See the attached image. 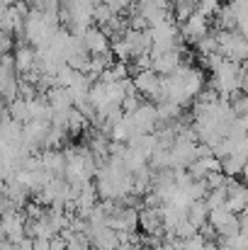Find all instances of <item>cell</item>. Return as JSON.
I'll return each mask as SVG.
<instances>
[{"mask_svg":"<svg viewBox=\"0 0 248 250\" xmlns=\"http://www.w3.org/2000/svg\"><path fill=\"white\" fill-rule=\"evenodd\" d=\"M217 39H219V54L226 61L241 63L248 56V42L239 32H222V34H217Z\"/></svg>","mask_w":248,"mask_h":250,"instance_id":"6da1fadb","label":"cell"},{"mask_svg":"<svg viewBox=\"0 0 248 250\" xmlns=\"http://www.w3.org/2000/svg\"><path fill=\"white\" fill-rule=\"evenodd\" d=\"M127 117H129V122H132L134 134H151V131L156 129V124H158V112H156V107H151V104H139V107H136L134 112H129Z\"/></svg>","mask_w":248,"mask_h":250,"instance_id":"7a4b0ae2","label":"cell"},{"mask_svg":"<svg viewBox=\"0 0 248 250\" xmlns=\"http://www.w3.org/2000/svg\"><path fill=\"white\" fill-rule=\"evenodd\" d=\"M226 209L234 214H244L248 209V185H241L236 180H231L229 192H226Z\"/></svg>","mask_w":248,"mask_h":250,"instance_id":"3957f363","label":"cell"},{"mask_svg":"<svg viewBox=\"0 0 248 250\" xmlns=\"http://www.w3.org/2000/svg\"><path fill=\"white\" fill-rule=\"evenodd\" d=\"M182 34H185L187 39H192V42H200L202 37H207V34H209V32H207V17L200 15V12L190 15V17L182 22Z\"/></svg>","mask_w":248,"mask_h":250,"instance_id":"277c9868","label":"cell"},{"mask_svg":"<svg viewBox=\"0 0 248 250\" xmlns=\"http://www.w3.org/2000/svg\"><path fill=\"white\" fill-rule=\"evenodd\" d=\"M139 226L151 233V236H158L163 231V216H161V209L158 207H149L139 214Z\"/></svg>","mask_w":248,"mask_h":250,"instance_id":"5b68a950","label":"cell"},{"mask_svg":"<svg viewBox=\"0 0 248 250\" xmlns=\"http://www.w3.org/2000/svg\"><path fill=\"white\" fill-rule=\"evenodd\" d=\"M207 216H209V207L204 204V199H197V202L190 204V209H187V221H190L197 231L207 224Z\"/></svg>","mask_w":248,"mask_h":250,"instance_id":"8992f818","label":"cell"},{"mask_svg":"<svg viewBox=\"0 0 248 250\" xmlns=\"http://www.w3.org/2000/svg\"><path fill=\"white\" fill-rule=\"evenodd\" d=\"M248 163V156H239V153H231V156H226V158H222V172L226 175V177H236V175H241L244 172V166Z\"/></svg>","mask_w":248,"mask_h":250,"instance_id":"52a82bcc","label":"cell"},{"mask_svg":"<svg viewBox=\"0 0 248 250\" xmlns=\"http://www.w3.org/2000/svg\"><path fill=\"white\" fill-rule=\"evenodd\" d=\"M2 231H5L12 241H20V236H22V221L10 214V216H5V221H2Z\"/></svg>","mask_w":248,"mask_h":250,"instance_id":"ba28073f","label":"cell"},{"mask_svg":"<svg viewBox=\"0 0 248 250\" xmlns=\"http://www.w3.org/2000/svg\"><path fill=\"white\" fill-rule=\"evenodd\" d=\"M182 243V250H204L207 248V238L202 236V233H195V236H190V238H185V241H180Z\"/></svg>","mask_w":248,"mask_h":250,"instance_id":"9c48e42d","label":"cell"},{"mask_svg":"<svg viewBox=\"0 0 248 250\" xmlns=\"http://www.w3.org/2000/svg\"><path fill=\"white\" fill-rule=\"evenodd\" d=\"M17 250H34V243H29V241H20Z\"/></svg>","mask_w":248,"mask_h":250,"instance_id":"30bf717a","label":"cell"},{"mask_svg":"<svg viewBox=\"0 0 248 250\" xmlns=\"http://www.w3.org/2000/svg\"><path fill=\"white\" fill-rule=\"evenodd\" d=\"M0 250H17L15 246H10V243H0Z\"/></svg>","mask_w":248,"mask_h":250,"instance_id":"8fae6325","label":"cell"},{"mask_svg":"<svg viewBox=\"0 0 248 250\" xmlns=\"http://www.w3.org/2000/svg\"><path fill=\"white\" fill-rule=\"evenodd\" d=\"M241 177L246 180V185H248V163H246V166H244V172H241Z\"/></svg>","mask_w":248,"mask_h":250,"instance_id":"7c38bea8","label":"cell"},{"mask_svg":"<svg viewBox=\"0 0 248 250\" xmlns=\"http://www.w3.org/2000/svg\"><path fill=\"white\" fill-rule=\"evenodd\" d=\"M244 214H248V209H246V211H244Z\"/></svg>","mask_w":248,"mask_h":250,"instance_id":"4fadbf2b","label":"cell"}]
</instances>
